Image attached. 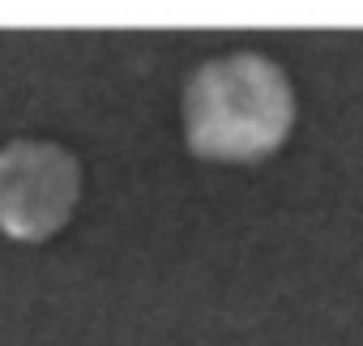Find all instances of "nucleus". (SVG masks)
<instances>
[{
    "instance_id": "1",
    "label": "nucleus",
    "mask_w": 363,
    "mask_h": 346,
    "mask_svg": "<svg viewBox=\"0 0 363 346\" xmlns=\"http://www.w3.org/2000/svg\"><path fill=\"white\" fill-rule=\"evenodd\" d=\"M295 124V90L286 73L257 52L206 60L184 90L189 150L223 162H257L274 154Z\"/></svg>"
},
{
    "instance_id": "2",
    "label": "nucleus",
    "mask_w": 363,
    "mask_h": 346,
    "mask_svg": "<svg viewBox=\"0 0 363 346\" xmlns=\"http://www.w3.org/2000/svg\"><path fill=\"white\" fill-rule=\"evenodd\" d=\"M82 162L52 141H9L0 150V231L22 244L52 240L77 210Z\"/></svg>"
}]
</instances>
